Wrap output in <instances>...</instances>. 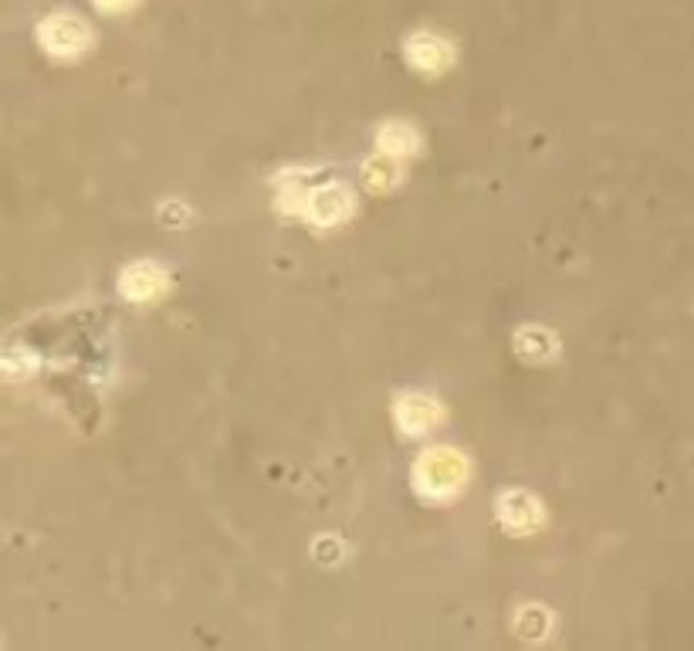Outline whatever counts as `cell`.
Masks as SVG:
<instances>
[{
	"label": "cell",
	"mask_w": 694,
	"mask_h": 651,
	"mask_svg": "<svg viewBox=\"0 0 694 651\" xmlns=\"http://www.w3.org/2000/svg\"><path fill=\"white\" fill-rule=\"evenodd\" d=\"M467 465L454 448H434L427 455H421L417 469H414V485L427 499H448L454 495L464 482Z\"/></svg>",
	"instance_id": "obj_1"
},
{
	"label": "cell",
	"mask_w": 694,
	"mask_h": 651,
	"mask_svg": "<svg viewBox=\"0 0 694 651\" xmlns=\"http://www.w3.org/2000/svg\"><path fill=\"white\" fill-rule=\"evenodd\" d=\"M41 41L48 51L61 55V58H72L78 51H85L88 45V27L75 17H54L41 27Z\"/></svg>",
	"instance_id": "obj_2"
},
{
	"label": "cell",
	"mask_w": 694,
	"mask_h": 651,
	"mask_svg": "<svg viewBox=\"0 0 694 651\" xmlns=\"http://www.w3.org/2000/svg\"><path fill=\"white\" fill-rule=\"evenodd\" d=\"M353 201L350 194H345L339 183H329V188H319L312 191L308 201H305V214L312 217L315 225H339L345 214H350Z\"/></svg>",
	"instance_id": "obj_3"
},
{
	"label": "cell",
	"mask_w": 694,
	"mask_h": 651,
	"mask_svg": "<svg viewBox=\"0 0 694 651\" xmlns=\"http://www.w3.org/2000/svg\"><path fill=\"white\" fill-rule=\"evenodd\" d=\"M498 516H501V522L509 526V530H532V526H539V519H543V509H539V503L532 499V495H525V492H509L504 495V499L498 503Z\"/></svg>",
	"instance_id": "obj_4"
},
{
	"label": "cell",
	"mask_w": 694,
	"mask_h": 651,
	"mask_svg": "<svg viewBox=\"0 0 694 651\" xmlns=\"http://www.w3.org/2000/svg\"><path fill=\"white\" fill-rule=\"evenodd\" d=\"M397 421H400V427L406 434H424L437 421V405H434V400H427V397H421V394L403 397L397 405Z\"/></svg>",
	"instance_id": "obj_5"
},
{
	"label": "cell",
	"mask_w": 694,
	"mask_h": 651,
	"mask_svg": "<svg viewBox=\"0 0 694 651\" xmlns=\"http://www.w3.org/2000/svg\"><path fill=\"white\" fill-rule=\"evenodd\" d=\"M163 286V275L156 272L153 265H133L130 272L122 275V292L130 296L133 302H149Z\"/></svg>",
	"instance_id": "obj_6"
},
{
	"label": "cell",
	"mask_w": 694,
	"mask_h": 651,
	"mask_svg": "<svg viewBox=\"0 0 694 651\" xmlns=\"http://www.w3.org/2000/svg\"><path fill=\"white\" fill-rule=\"evenodd\" d=\"M406 51H410V61H414L417 69L434 72V69H445V65H448V48L440 45V41H434V38H427V35H421V38L410 41Z\"/></svg>",
	"instance_id": "obj_7"
},
{
	"label": "cell",
	"mask_w": 694,
	"mask_h": 651,
	"mask_svg": "<svg viewBox=\"0 0 694 651\" xmlns=\"http://www.w3.org/2000/svg\"><path fill=\"white\" fill-rule=\"evenodd\" d=\"M397 180H400V170L390 160H369L366 170H363V183H366L369 191H376V194H387Z\"/></svg>",
	"instance_id": "obj_8"
},
{
	"label": "cell",
	"mask_w": 694,
	"mask_h": 651,
	"mask_svg": "<svg viewBox=\"0 0 694 651\" xmlns=\"http://www.w3.org/2000/svg\"><path fill=\"white\" fill-rule=\"evenodd\" d=\"M380 146L387 153H393V157H403V153H410L417 146V136L410 126H403V122H390V126L380 133Z\"/></svg>",
	"instance_id": "obj_9"
},
{
	"label": "cell",
	"mask_w": 694,
	"mask_h": 651,
	"mask_svg": "<svg viewBox=\"0 0 694 651\" xmlns=\"http://www.w3.org/2000/svg\"><path fill=\"white\" fill-rule=\"evenodd\" d=\"M546 347H549V336L543 329H522V336H519L522 357H549Z\"/></svg>",
	"instance_id": "obj_10"
}]
</instances>
